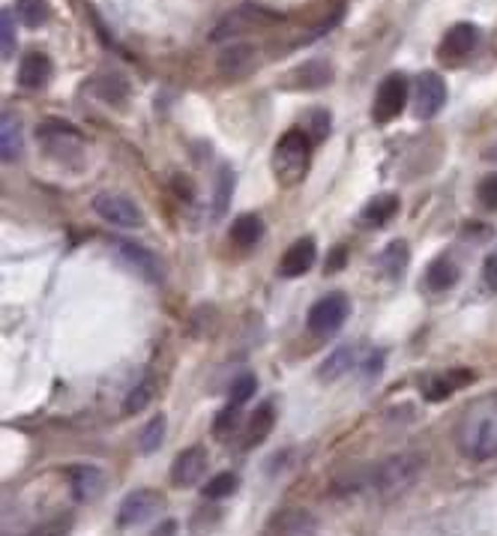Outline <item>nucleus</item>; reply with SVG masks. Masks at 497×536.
<instances>
[{
  "mask_svg": "<svg viewBox=\"0 0 497 536\" xmlns=\"http://www.w3.org/2000/svg\"><path fill=\"white\" fill-rule=\"evenodd\" d=\"M462 455L473 462L497 459V405H477L464 414L455 431Z\"/></svg>",
  "mask_w": 497,
  "mask_h": 536,
  "instance_id": "1",
  "label": "nucleus"
},
{
  "mask_svg": "<svg viewBox=\"0 0 497 536\" xmlns=\"http://www.w3.org/2000/svg\"><path fill=\"white\" fill-rule=\"evenodd\" d=\"M425 470V455L423 453H396L390 459L377 462L366 477V486L381 498H392V494L408 492L410 486L420 479Z\"/></svg>",
  "mask_w": 497,
  "mask_h": 536,
  "instance_id": "2",
  "label": "nucleus"
},
{
  "mask_svg": "<svg viewBox=\"0 0 497 536\" xmlns=\"http://www.w3.org/2000/svg\"><path fill=\"white\" fill-rule=\"evenodd\" d=\"M315 141L306 129H288L273 150V175L282 186H297L312 165Z\"/></svg>",
  "mask_w": 497,
  "mask_h": 536,
  "instance_id": "3",
  "label": "nucleus"
},
{
  "mask_svg": "<svg viewBox=\"0 0 497 536\" xmlns=\"http://www.w3.org/2000/svg\"><path fill=\"white\" fill-rule=\"evenodd\" d=\"M351 315V299L345 294H338V291H333V294L321 297L318 303L309 309V333L312 336H333L336 330H342V324L348 321Z\"/></svg>",
  "mask_w": 497,
  "mask_h": 536,
  "instance_id": "4",
  "label": "nucleus"
},
{
  "mask_svg": "<svg viewBox=\"0 0 497 536\" xmlns=\"http://www.w3.org/2000/svg\"><path fill=\"white\" fill-rule=\"evenodd\" d=\"M112 252L117 255V261H120L129 273H136L138 279L150 282V285H159L162 282V276H165L162 261L150 249L138 246L136 240H114Z\"/></svg>",
  "mask_w": 497,
  "mask_h": 536,
  "instance_id": "5",
  "label": "nucleus"
},
{
  "mask_svg": "<svg viewBox=\"0 0 497 536\" xmlns=\"http://www.w3.org/2000/svg\"><path fill=\"white\" fill-rule=\"evenodd\" d=\"M408 78L399 75V73H390L377 84V93H375V102H372V117L377 123H390L405 112L408 105Z\"/></svg>",
  "mask_w": 497,
  "mask_h": 536,
  "instance_id": "6",
  "label": "nucleus"
},
{
  "mask_svg": "<svg viewBox=\"0 0 497 536\" xmlns=\"http://www.w3.org/2000/svg\"><path fill=\"white\" fill-rule=\"evenodd\" d=\"M93 210L97 216L105 219L114 228H141L144 225V213L132 198H126L120 192H99L93 198Z\"/></svg>",
  "mask_w": 497,
  "mask_h": 536,
  "instance_id": "7",
  "label": "nucleus"
},
{
  "mask_svg": "<svg viewBox=\"0 0 497 536\" xmlns=\"http://www.w3.org/2000/svg\"><path fill=\"white\" fill-rule=\"evenodd\" d=\"M165 498L156 488H136L129 492L120 503V512H117V527H136L144 524L147 518H153L156 512L162 509Z\"/></svg>",
  "mask_w": 497,
  "mask_h": 536,
  "instance_id": "8",
  "label": "nucleus"
},
{
  "mask_svg": "<svg viewBox=\"0 0 497 536\" xmlns=\"http://www.w3.org/2000/svg\"><path fill=\"white\" fill-rule=\"evenodd\" d=\"M414 99H416V117L420 120H431L447 102V82L440 78V73H431V69L420 73Z\"/></svg>",
  "mask_w": 497,
  "mask_h": 536,
  "instance_id": "9",
  "label": "nucleus"
},
{
  "mask_svg": "<svg viewBox=\"0 0 497 536\" xmlns=\"http://www.w3.org/2000/svg\"><path fill=\"white\" fill-rule=\"evenodd\" d=\"M204 474H207V453L201 447H189L171 464V486L192 488L198 486V479H204Z\"/></svg>",
  "mask_w": 497,
  "mask_h": 536,
  "instance_id": "10",
  "label": "nucleus"
},
{
  "mask_svg": "<svg viewBox=\"0 0 497 536\" xmlns=\"http://www.w3.org/2000/svg\"><path fill=\"white\" fill-rule=\"evenodd\" d=\"M315 261H318V246H315V240L299 237L297 243H291L288 252L282 255L279 276H285V279H297V276L309 273Z\"/></svg>",
  "mask_w": 497,
  "mask_h": 536,
  "instance_id": "11",
  "label": "nucleus"
},
{
  "mask_svg": "<svg viewBox=\"0 0 497 536\" xmlns=\"http://www.w3.org/2000/svg\"><path fill=\"white\" fill-rule=\"evenodd\" d=\"M479 43V27L470 21H459L455 27L447 30L444 43H440V58L444 60H462L477 49Z\"/></svg>",
  "mask_w": 497,
  "mask_h": 536,
  "instance_id": "12",
  "label": "nucleus"
},
{
  "mask_svg": "<svg viewBox=\"0 0 497 536\" xmlns=\"http://www.w3.org/2000/svg\"><path fill=\"white\" fill-rule=\"evenodd\" d=\"M69 486H73V498L78 503H90L105 488V474L93 464H78V468L69 470Z\"/></svg>",
  "mask_w": 497,
  "mask_h": 536,
  "instance_id": "13",
  "label": "nucleus"
},
{
  "mask_svg": "<svg viewBox=\"0 0 497 536\" xmlns=\"http://www.w3.org/2000/svg\"><path fill=\"white\" fill-rule=\"evenodd\" d=\"M51 73H54V66H51L49 54L27 51L25 58H21V63H19V84H21V88H27V90H39V88H45V84L51 82Z\"/></svg>",
  "mask_w": 497,
  "mask_h": 536,
  "instance_id": "14",
  "label": "nucleus"
},
{
  "mask_svg": "<svg viewBox=\"0 0 497 536\" xmlns=\"http://www.w3.org/2000/svg\"><path fill=\"white\" fill-rule=\"evenodd\" d=\"M366 353H362V345H342L338 351L330 353L327 362H323V366L318 369V375L323 377V381H336V377L348 375L351 369H362V360H366Z\"/></svg>",
  "mask_w": 497,
  "mask_h": 536,
  "instance_id": "15",
  "label": "nucleus"
},
{
  "mask_svg": "<svg viewBox=\"0 0 497 536\" xmlns=\"http://www.w3.org/2000/svg\"><path fill=\"white\" fill-rule=\"evenodd\" d=\"M473 377H477V375H473L470 369H453V372L435 375V377H429V381L423 384V396L429 401H444V399L453 396L455 390L468 387Z\"/></svg>",
  "mask_w": 497,
  "mask_h": 536,
  "instance_id": "16",
  "label": "nucleus"
},
{
  "mask_svg": "<svg viewBox=\"0 0 497 536\" xmlns=\"http://www.w3.org/2000/svg\"><path fill=\"white\" fill-rule=\"evenodd\" d=\"M258 19H273V15L258 10V6H240V10H234L231 15H225V19L219 21V27L213 30V39H228V36L234 39L237 34L249 30Z\"/></svg>",
  "mask_w": 497,
  "mask_h": 536,
  "instance_id": "17",
  "label": "nucleus"
},
{
  "mask_svg": "<svg viewBox=\"0 0 497 536\" xmlns=\"http://www.w3.org/2000/svg\"><path fill=\"white\" fill-rule=\"evenodd\" d=\"M36 136L45 141L49 153H58L60 159H63V144L82 147V136H78V129H75V126H69V123H63V120H45L36 129Z\"/></svg>",
  "mask_w": 497,
  "mask_h": 536,
  "instance_id": "18",
  "label": "nucleus"
},
{
  "mask_svg": "<svg viewBox=\"0 0 497 536\" xmlns=\"http://www.w3.org/2000/svg\"><path fill=\"white\" fill-rule=\"evenodd\" d=\"M459 276H462L459 264L444 255L429 264V270H425V285H429V291H435V294H444V291L459 285Z\"/></svg>",
  "mask_w": 497,
  "mask_h": 536,
  "instance_id": "19",
  "label": "nucleus"
},
{
  "mask_svg": "<svg viewBox=\"0 0 497 536\" xmlns=\"http://www.w3.org/2000/svg\"><path fill=\"white\" fill-rule=\"evenodd\" d=\"M252 66H255V45L237 43L219 54V73L225 75H246Z\"/></svg>",
  "mask_w": 497,
  "mask_h": 536,
  "instance_id": "20",
  "label": "nucleus"
},
{
  "mask_svg": "<svg viewBox=\"0 0 497 536\" xmlns=\"http://www.w3.org/2000/svg\"><path fill=\"white\" fill-rule=\"evenodd\" d=\"M399 195H392V192H384V195H375L372 201L362 207V222L366 225H375V228H384L386 222H390L392 216L399 213Z\"/></svg>",
  "mask_w": 497,
  "mask_h": 536,
  "instance_id": "21",
  "label": "nucleus"
},
{
  "mask_svg": "<svg viewBox=\"0 0 497 536\" xmlns=\"http://www.w3.org/2000/svg\"><path fill=\"white\" fill-rule=\"evenodd\" d=\"M273 425H276V408H273V401H264V405H258V408H255V414H252V420H249L246 447H258V444H264V440L270 438Z\"/></svg>",
  "mask_w": 497,
  "mask_h": 536,
  "instance_id": "22",
  "label": "nucleus"
},
{
  "mask_svg": "<svg viewBox=\"0 0 497 536\" xmlns=\"http://www.w3.org/2000/svg\"><path fill=\"white\" fill-rule=\"evenodd\" d=\"M264 237V219L258 213H243L231 225V240L237 246H255Z\"/></svg>",
  "mask_w": 497,
  "mask_h": 536,
  "instance_id": "23",
  "label": "nucleus"
},
{
  "mask_svg": "<svg viewBox=\"0 0 497 536\" xmlns=\"http://www.w3.org/2000/svg\"><path fill=\"white\" fill-rule=\"evenodd\" d=\"M90 90L97 93L102 102H108V105H123L126 97H129V84L123 82L120 75H99L90 82Z\"/></svg>",
  "mask_w": 497,
  "mask_h": 536,
  "instance_id": "24",
  "label": "nucleus"
},
{
  "mask_svg": "<svg viewBox=\"0 0 497 536\" xmlns=\"http://www.w3.org/2000/svg\"><path fill=\"white\" fill-rule=\"evenodd\" d=\"M408 261H410V249H408L405 240L390 243V246L381 252V258H377L381 270L390 276V279H401V276H405V270H408Z\"/></svg>",
  "mask_w": 497,
  "mask_h": 536,
  "instance_id": "25",
  "label": "nucleus"
},
{
  "mask_svg": "<svg viewBox=\"0 0 497 536\" xmlns=\"http://www.w3.org/2000/svg\"><path fill=\"white\" fill-rule=\"evenodd\" d=\"M333 82V69L323 60H309L294 69V88H323Z\"/></svg>",
  "mask_w": 497,
  "mask_h": 536,
  "instance_id": "26",
  "label": "nucleus"
},
{
  "mask_svg": "<svg viewBox=\"0 0 497 536\" xmlns=\"http://www.w3.org/2000/svg\"><path fill=\"white\" fill-rule=\"evenodd\" d=\"M0 153H4V162H15L21 156V123L15 120L12 114H4L0 120Z\"/></svg>",
  "mask_w": 497,
  "mask_h": 536,
  "instance_id": "27",
  "label": "nucleus"
},
{
  "mask_svg": "<svg viewBox=\"0 0 497 536\" xmlns=\"http://www.w3.org/2000/svg\"><path fill=\"white\" fill-rule=\"evenodd\" d=\"M231 195H234V171L228 168H219V177H216V198H213V219H222L228 207H231Z\"/></svg>",
  "mask_w": 497,
  "mask_h": 536,
  "instance_id": "28",
  "label": "nucleus"
},
{
  "mask_svg": "<svg viewBox=\"0 0 497 536\" xmlns=\"http://www.w3.org/2000/svg\"><path fill=\"white\" fill-rule=\"evenodd\" d=\"M165 414H156L153 420H150L144 429H141V435H138V449L144 455H150V453H156V449L162 447V440H165Z\"/></svg>",
  "mask_w": 497,
  "mask_h": 536,
  "instance_id": "29",
  "label": "nucleus"
},
{
  "mask_svg": "<svg viewBox=\"0 0 497 536\" xmlns=\"http://www.w3.org/2000/svg\"><path fill=\"white\" fill-rule=\"evenodd\" d=\"M15 12H19L21 25L27 27H43L45 21H49V4H45V0H19Z\"/></svg>",
  "mask_w": 497,
  "mask_h": 536,
  "instance_id": "30",
  "label": "nucleus"
},
{
  "mask_svg": "<svg viewBox=\"0 0 497 536\" xmlns=\"http://www.w3.org/2000/svg\"><path fill=\"white\" fill-rule=\"evenodd\" d=\"M150 399H153V377L147 375L144 381H138L136 387L129 390V396H126V401H123V414L132 416V414L144 411V408L150 405Z\"/></svg>",
  "mask_w": 497,
  "mask_h": 536,
  "instance_id": "31",
  "label": "nucleus"
},
{
  "mask_svg": "<svg viewBox=\"0 0 497 536\" xmlns=\"http://www.w3.org/2000/svg\"><path fill=\"white\" fill-rule=\"evenodd\" d=\"M240 405H228L225 411H219V416L213 420V435H216V440H228L237 431V425H240Z\"/></svg>",
  "mask_w": 497,
  "mask_h": 536,
  "instance_id": "32",
  "label": "nucleus"
},
{
  "mask_svg": "<svg viewBox=\"0 0 497 536\" xmlns=\"http://www.w3.org/2000/svg\"><path fill=\"white\" fill-rule=\"evenodd\" d=\"M237 486H240V479L234 474H216L213 479H207V486H204V498H210V501L231 498L237 492Z\"/></svg>",
  "mask_w": 497,
  "mask_h": 536,
  "instance_id": "33",
  "label": "nucleus"
},
{
  "mask_svg": "<svg viewBox=\"0 0 497 536\" xmlns=\"http://www.w3.org/2000/svg\"><path fill=\"white\" fill-rule=\"evenodd\" d=\"M306 132H309V138L318 144V141H323L330 136V112H323V108H309L306 112Z\"/></svg>",
  "mask_w": 497,
  "mask_h": 536,
  "instance_id": "34",
  "label": "nucleus"
},
{
  "mask_svg": "<svg viewBox=\"0 0 497 536\" xmlns=\"http://www.w3.org/2000/svg\"><path fill=\"white\" fill-rule=\"evenodd\" d=\"M255 387H258V381H255V375H240L237 381L231 384V405H246V401L255 396Z\"/></svg>",
  "mask_w": 497,
  "mask_h": 536,
  "instance_id": "35",
  "label": "nucleus"
},
{
  "mask_svg": "<svg viewBox=\"0 0 497 536\" xmlns=\"http://www.w3.org/2000/svg\"><path fill=\"white\" fill-rule=\"evenodd\" d=\"M15 25H12V12L10 10H4V15H0V45H4V60H10L12 58V51H15Z\"/></svg>",
  "mask_w": 497,
  "mask_h": 536,
  "instance_id": "36",
  "label": "nucleus"
},
{
  "mask_svg": "<svg viewBox=\"0 0 497 536\" xmlns=\"http://www.w3.org/2000/svg\"><path fill=\"white\" fill-rule=\"evenodd\" d=\"M477 195H479V204H483L485 210H497V171H492V175H485L483 180H479Z\"/></svg>",
  "mask_w": 497,
  "mask_h": 536,
  "instance_id": "37",
  "label": "nucleus"
},
{
  "mask_svg": "<svg viewBox=\"0 0 497 536\" xmlns=\"http://www.w3.org/2000/svg\"><path fill=\"white\" fill-rule=\"evenodd\" d=\"M291 522H282V536H312V527L315 522L306 512H294V516H288Z\"/></svg>",
  "mask_w": 497,
  "mask_h": 536,
  "instance_id": "38",
  "label": "nucleus"
},
{
  "mask_svg": "<svg viewBox=\"0 0 497 536\" xmlns=\"http://www.w3.org/2000/svg\"><path fill=\"white\" fill-rule=\"evenodd\" d=\"M345 261H348V249H345V246H336L333 252H330L327 267H323V270H327L330 276H333V273H342V270H345Z\"/></svg>",
  "mask_w": 497,
  "mask_h": 536,
  "instance_id": "39",
  "label": "nucleus"
},
{
  "mask_svg": "<svg viewBox=\"0 0 497 536\" xmlns=\"http://www.w3.org/2000/svg\"><path fill=\"white\" fill-rule=\"evenodd\" d=\"M69 531V522L66 518H58V522H49L43 527H36V531H30V536H63Z\"/></svg>",
  "mask_w": 497,
  "mask_h": 536,
  "instance_id": "40",
  "label": "nucleus"
},
{
  "mask_svg": "<svg viewBox=\"0 0 497 536\" xmlns=\"http://www.w3.org/2000/svg\"><path fill=\"white\" fill-rule=\"evenodd\" d=\"M483 279H485L488 288L497 291V255H494V252L485 258V264H483Z\"/></svg>",
  "mask_w": 497,
  "mask_h": 536,
  "instance_id": "41",
  "label": "nucleus"
},
{
  "mask_svg": "<svg viewBox=\"0 0 497 536\" xmlns=\"http://www.w3.org/2000/svg\"><path fill=\"white\" fill-rule=\"evenodd\" d=\"M175 533H177V522H162L153 531V536H175Z\"/></svg>",
  "mask_w": 497,
  "mask_h": 536,
  "instance_id": "42",
  "label": "nucleus"
},
{
  "mask_svg": "<svg viewBox=\"0 0 497 536\" xmlns=\"http://www.w3.org/2000/svg\"><path fill=\"white\" fill-rule=\"evenodd\" d=\"M485 159H497V150H485Z\"/></svg>",
  "mask_w": 497,
  "mask_h": 536,
  "instance_id": "43",
  "label": "nucleus"
},
{
  "mask_svg": "<svg viewBox=\"0 0 497 536\" xmlns=\"http://www.w3.org/2000/svg\"><path fill=\"white\" fill-rule=\"evenodd\" d=\"M494 255H497V249H494Z\"/></svg>",
  "mask_w": 497,
  "mask_h": 536,
  "instance_id": "44",
  "label": "nucleus"
}]
</instances>
